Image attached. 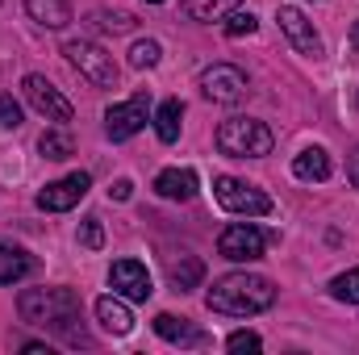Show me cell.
I'll use <instances>...</instances> for the list:
<instances>
[{
	"mask_svg": "<svg viewBox=\"0 0 359 355\" xmlns=\"http://www.w3.org/2000/svg\"><path fill=\"white\" fill-rule=\"evenodd\" d=\"M201 92L213 105H238V100H247V76L234 63H213L201 72Z\"/></svg>",
	"mask_w": 359,
	"mask_h": 355,
	"instance_id": "obj_7",
	"label": "cell"
},
{
	"mask_svg": "<svg viewBox=\"0 0 359 355\" xmlns=\"http://www.w3.org/2000/svg\"><path fill=\"white\" fill-rule=\"evenodd\" d=\"M292 176H297V180H309V184H322V180L330 176V155H326L322 147L301 151V155L292 159Z\"/></svg>",
	"mask_w": 359,
	"mask_h": 355,
	"instance_id": "obj_17",
	"label": "cell"
},
{
	"mask_svg": "<svg viewBox=\"0 0 359 355\" xmlns=\"http://www.w3.org/2000/svg\"><path fill=\"white\" fill-rule=\"evenodd\" d=\"M142 126H147V96H142V92L130 96V100H121V105H113V109L104 113V134H109L113 142L134 138Z\"/></svg>",
	"mask_w": 359,
	"mask_h": 355,
	"instance_id": "obj_11",
	"label": "cell"
},
{
	"mask_svg": "<svg viewBox=\"0 0 359 355\" xmlns=\"http://www.w3.org/2000/svg\"><path fill=\"white\" fill-rule=\"evenodd\" d=\"M217 151L230 159H264L271 155V130L255 117H230L217 126Z\"/></svg>",
	"mask_w": 359,
	"mask_h": 355,
	"instance_id": "obj_3",
	"label": "cell"
},
{
	"mask_svg": "<svg viewBox=\"0 0 359 355\" xmlns=\"http://www.w3.org/2000/svg\"><path fill=\"white\" fill-rule=\"evenodd\" d=\"M147 4H163V0H147Z\"/></svg>",
	"mask_w": 359,
	"mask_h": 355,
	"instance_id": "obj_33",
	"label": "cell"
},
{
	"mask_svg": "<svg viewBox=\"0 0 359 355\" xmlns=\"http://www.w3.org/2000/svg\"><path fill=\"white\" fill-rule=\"evenodd\" d=\"M255 25H259V21H255V13H251V8H234V13L222 21L226 38H251V34H255Z\"/></svg>",
	"mask_w": 359,
	"mask_h": 355,
	"instance_id": "obj_25",
	"label": "cell"
},
{
	"mask_svg": "<svg viewBox=\"0 0 359 355\" xmlns=\"http://www.w3.org/2000/svg\"><path fill=\"white\" fill-rule=\"evenodd\" d=\"M268 243H271V234H264L259 226H251V222H234V226L222 230V239H217V255H226V260H234V264H251V260L264 255Z\"/></svg>",
	"mask_w": 359,
	"mask_h": 355,
	"instance_id": "obj_6",
	"label": "cell"
},
{
	"mask_svg": "<svg viewBox=\"0 0 359 355\" xmlns=\"http://www.w3.org/2000/svg\"><path fill=\"white\" fill-rule=\"evenodd\" d=\"M0 126H4V130H17V126H21V105H17L8 92H0Z\"/></svg>",
	"mask_w": 359,
	"mask_h": 355,
	"instance_id": "obj_29",
	"label": "cell"
},
{
	"mask_svg": "<svg viewBox=\"0 0 359 355\" xmlns=\"http://www.w3.org/2000/svg\"><path fill=\"white\" fill-rule=\"evenodd\" d=\"M25 13H29V21H38L46 29H63L72 21V4L67 0H25Z\"/></svg>",
	"mask_w": 359,
	"mask_h": 355,
	"instance_id": "obj_16",
	"label": "cell"
},
{
	"mask_svg": "<svg viewBox=\"0 0 359 355\" xmlns=\"http://www.w3.org/2000/svg\"><path fill=\"white\" fill-rule=\"evenodd\" d=\"M34 272V260L21 247H0V284H17Z\"/></svg>",
	"mask_w": 359,
	"mask_h": 355,
	"instance_id": "obj_18",
	"label": "cell"
},
{
	"mask_svg": "<svg viewBox=\"0 0 359 355\" xmlns=\"http://www.w3.org/2000/svg\"><path fill=\"white\" fill-rule=\"evenodd\" d=\"M209 309L213 314H226V318H251V314H264L276 305V284L268 276H255V272H230L222 280H213V288L205 293Z\"/></svg>",
	"mask_w": 359,
	"mask_h": 355,
	"instance_id": "obj_2",
	"label": "cell"
},
{
	"mask_svg": "<svg viewBox=\"0 0 359 355\" xmlns=\"http://www.w3.org/2000/svg\"><path fill=\"white\" fill-rule=\"evenodd\" d=\"M17 314L29 326L59 330L67 343H84V330H76V322H80V297H76V288H25L17 297Z\"/></svg>",
	"mask_w": 359,
	"mask_h": 355,
	"instance_id": "obj_1",
	"label": "cell"
},
{
	"mask_svg": "<svg viewBox=\"0 0 359 355\" xmlns=\"http://www.w3.org/2000/svg\"><path fill=\"white\" fill-rule=\"evenodd\" d=\"M88 188H92L88 172H72V176L55 180V184H46V188L38 192V209H46V213H67V209H76V205L88 196Z\"/></svg>",
	"mask_w": 359,
	"mask_h": 355,
	"instance_id": "obj_9",
	"label": "cell"
},
{
	"mask_svg": "<svg viewBox=\"0 0 359 355\" xmlns=\"http://www.w3.org/2000/svg\"><path fill=\"white\" fill-rule=\"evenodd\" d=\"M180 121H184V105H180V100H163V105L155 109V134H159L163 142H176L180 138Z\"/></svg>",
	"mask_w": 359,
	"mask_h": 355,
	"instance_id": "obj_20",
	"label": "cell"
},
{
	"mask_svg": "<svg viewBox=\"0 0 359 355\" xmlns=\"http://www.w3.org/2000/svg\"><path fill=\"white\" fill-rule=\"evenodd\" d=\"M80 243H84L88 251H100V247H104V230H100V217H84V226H80Z\"/></svg>",
	"mask_w": 359,
	"mask_h": 355,
	"instance_id": "obj_28",
	"label": "cell"
},
{
	"mask_svg": "<svg viewBox=\"0 0 359 355\" xmlns=\"http://www.w3.org/2000/svg\"><path fill=\"white\" fill-rule=\"evenodd\" d=\"M38 151L46 155V159H55V163H63V159H72L76 155V142H72V134L59 126V130H46L42 138H38Z\"/></svg>",
	"mask_w": 359,
	"mask_h": 355,
	"instance_id": "obj_21",
	"label": "cell"
},
{
	"mask_svg": "<svg viewBox=\"0 0 359 355\" xmlns=\"http://www.w3.org/2000/svg\"><path fill=\"white\" fill-rule=\"evenodd\" d=\"M21 92H25V100H29L46 121H59V126L72 121V100L55 88L46 76H25V80H21Z\"/></svg>",
	"mask_w": 359,
	"mask_h": 355,
	"instance_id": "obj_8",
	"label": "cell"
},
{
	"mask_svg": "<svg viewBox=\"0 0 359 355\" xmlns=\"http://www.w3.org/2000/svg\"><path fill=\"white\" fill-rule=\"evenodd\" d=\"M159 59H163V51H159V42H155V38H138V42L130 46V67H138V72L155 67Z\"/></svg>",
	"mask_w": 359,
	"mask_h": 355,
	"instance_id": "obj_24",
	"label": "cell"
},
{
	"mask_svg": "<svg viewBox=\"0 0 359 355\" xmlns=\"http://www.w3.org/2000/svg\"><path fill=\"white\" fill-rule=\"evenodd\" d=\"M155 335L168 339V343H176V347H205L209 343L201 326H192L188 318H176V314H159L155 318Z\"/></svg>",
	"mask_w": 359,
	"mask_h": 355,
	"instance_id": "obj_13",
	"label": "cell"
},
{
	"mask_svg": "<svg viewBox=\"0 0 359 355\" xmlns=\"http://www.w3.org/2000/svg\"><path fill=\"white\" fill-rule=\"evenodd\" d=\"M109 196H113V201H130V196H134V184H130V180H117V184L109 188Z\"/></svg>",
	"mask_w": 359,
	"mask_h": 355,
	"instance_id": "obj_30",
	"label": "cell"
},
{
	"mask_svg": "<svg viewBox=\"0 0 359 355\" xmlns=\"http://www.w3.org/2000/svg\"><path fill=\"white\" fill-rule=\"evenodd\" d=\"M109 284L126 301H147L155 293L151 288V272H147V264H138V260H117V264L109 267Z\"/></svg>",
	"mask_w": 359,
	"mask_h": 355,
	"instance_id": "obj_12",
	"label": "cell"
},
{
	"mask_svg": "<svg viewBox=\"0 0 359 355\" xmlns=\"http://www.w3.org/2000/svg\"><path fill=\"white\" fill-rule=\"evenodd\" d=\"M213 196L226 213H243V217H268L271 209V196L264 188L247 184V180H234V176H217L213 180Z\"/></svg>",
	"mask_w": 359,
	"mask_h": 355,
	"instance_id": "obj_4",
	"label": "cell"
},
{
	"mask_svg": "<svg viewBox=\"0 0 359 355\" xmlns=\"http://www.w3.org/2000/svg\"><path fill=\"white\" fill-rule=\"evenodd\" d=\"M259 347H264V339L255 330H234L226 339V351H259Z\"/></svg>",
	"mask_w": 359,
	"mask_h": 355,
	"instance_id": "obj_27",
	"label": "cell"
},
{
	"mask_svg": "<svg viewBox=\"0 0 359 355\" xmlns=\"http://www.w3.org/2000/svg\"><path fill=\"white\" fill-rule=\"evenodd\" d=\"M351 42H355V51H359V21H355V29H351Z\"/></svg>",
	"mask_w": 359,
	"mask_h": 355,
	"instance_id": "obj_32",
	"label": "cell"
},
{
	"mask_svg": "<svg viewBox=\"0 0 359 355\" xmlns=\"http://www.w3.org/2000/svg\"><path fill=\"white\" fill-rule=\"evenodd\" d=\"M63 55H67V63L88 80L92 88H117V63H113V55H104L96 42H67L63 46Z\"/></svg>",
	"mask_w": 359,
	"mask_h": 355,
	"instance_id": "obj_5",
	"label": "cell"
},
{
	"mask_svg": "<svg viewBox=\"0 0 359 355\" xmlns=\"http://www.w3.org/2000/svg\"><path fill=\"white\" fill-rule=\"evenodd\" d=\"M96 322H100L109 335H130V330H134V314H130V305H126L117 293L96 301Z\"/></svg>",
	"mask_w": 359,
	"mask_h": 355,
	"instance_id": "obj_15",
	"label": "cell"
},
{
	"mask_svg": "<svg viewBox=\"0 0 359 355\" xmlns=\"http://www.w3.org/2000/svg\"><path fill=\"white\" fill-rule=\"evenodd\" d=\"M238 8V0H184V13L192 21H226Z\"/></svg>",
	"mask_w": 359,
	"mask_h": 355,
	"instance_id": "obj_19",
	"label": "cell"
},
{
	"mask_svg": "<svg viewBox=\"0 0 359 355\" xmlns=\"http://www.w3.org/2000/svg\"><path fill=\"white\" fill-rule=\"evenodd\" d=\"M205 280V264L196 260V255H180L176 264H172V284H176L180 293H188V288H196Z\"/></svg>",
	"mask_w": 359,
	"mask_h": 355,
	"instance_id": "obj_22",
	"label": "cell"
},
{
	"mask_svg": "<svg viewBox=\"0 0 359 355\" xmlns=\"http://www.w3.org/2000/svg\"><path fill=\"white\" fill-rule=\"evenodd\" d=\"M92 21H96L100 29H109V34H130V29L138 25L130 13H92Z\"/></svg>",
	"mask_w": 359,
	"mask_h": 355,
	"instance_id": "obj_26",
	"label": "cell"
},
{
	"mask_svg": "<svg viewBox=\"0 0 359 355\" xmlns=\"http://www.w3.org/2000/svg\"><path fill=\"white\" fill-rule=\"evenodd\" d=\"M155 192L163 201H192L196 196V172L192 168H168L155 176Z\"/></svg>",
	"mask_w": 359,
	"mask_h": 355,
	"instance_id": "obj_14",
	"label": "cell"
},
{
	"mask_svg": "<svg viewBox=\"0 0 359 355\" xmlns=\"http://www.w3.org/2000/svg\"><path fill=\"white\" fill-rule=\"evenodd\" d=\"M347 176H351V184L359 188V151L351 155V159H347Z\"/></svg>",
	"mask_w": 359,
	"mask_h": 355,
	"instance_id": "obj_31",
	"label": "cell"
},
{
	"mask_svg": "<svg viewBox=\"0 0 359 355\" xmlns=\"http://www.w3.org/2000/svg\"><path fill=\"white\" fill-rule=\"evenodd\" d=\"M330 297L343 301V305H359V267H351V272H343V276L330 280Z\"/></svg>",
	"mask_w": 359,
	"mask_h": 355,
	"instance_id": "obj_23",
	"label": "cell"
},
{
	"mask_svg": "<svg viewBox=\"0 0 359 355\" xmlns=\"http://www.w3.org/2000/svg\"><path fill=\"white\" fill-rule=\"evenodd\" d=\"M276 21H280V29H284V38L292 42V51H297V55H305V59H322V38H318L313 21H309L301 8L284 4V8L276 13Z\"/></svg>",
	"mask_w": 359,
	"mask_h": 355,
	"instance_id": "obj_10",
	"label": "cell"
}]
</instances>
